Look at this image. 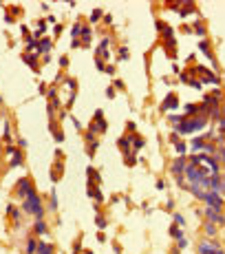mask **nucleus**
I'll return each instance as SVG.
<instances>
[{"instance_id":"nucleus-6","label":"nucleus","mask_w":225,"mask_h":254,"mask_svg":"<svg viewBox=\"0 0 225 254\" xmlns=\"http://www.w3.org/2000/svg\"><path fill=\"white\" fill-rule=\"evenodd\" d=\"M205 217H208V221L214 223V225H225V217H223V212L216 210V208H208V210H205Z\"/></svg>"},{"instance_id":"nucleus-12","label":"nucleus","mask_w":225,"mask_h":254,"mask_svg":"<svg viewBox=\"0 0 225 254\" xmlns=\"http://www.w3.org/2000/svg\"><path fill=\"white\" fill-rule=\"evenodd\" d=\"M22 60L27 62L33 71H38V55H33V53H24V55H22Z\"/></svg>"},{"instance_id":"nucleus-2","label":"nucleus","mask_w":225,"mask_h":254,"mask_svg":"<svg viewBox=\"0 0 225 254\" xmlns=\"http://www.w3.org/2000/svg\"><path fill=\"white\" fill-rule=\"evenodd\" d=\"M22 210H24V212H29V214H35L38 219H42L44 210H42V201H40V197H38V192H35V190H33V192H29L27 197L22 199Z\"/></svg>"},{"instance_id":"nucleus-36","label":"nucleus","mask_w":225,"mask_h":254,"mask_svg":"<svg viewBox=\"0 0 225 254\" xmlns=\"http://www.w3.org/2000/svg\"><path fill=\"white\" fill-rule=\"evenodd\" d=\"M97 146H99L97 141H93V144H88V155H93V152L97 150Z\"/></svg>"},{"instance_id":"nucleus-29","label":"nucleus","mask_w":225,"mask_h":254,"mask_svg":"<svg viewBox=\"0 0 225 254\" xmlns=\"http://www.w3.org/2000/svg\"><path fill=\"white\" fill-rule=\"evenodd\" d=\"M194 31H196L199 36H205V27H203L201 22H196V24H194Z\"/></svg>"},{"instance_id":"nucleus-25","label":"nucleus","mask_w":225,"mask_h":254,"mask_svg":"<svg viewBox=\"0 0 225 254\" xmlns=\"http://www.w3.org/2000/svg\"><path fill=\"white\" fill-rule=\"evenodd\" d=\"M205 234H208V237H214V234H216L214 223H205Z\"/></svg>"},{"instance_id":"nucleus-39","label":"nucleus","mask_w":225,"mask_h":254,"mask_svg":"<svg viewBox=\"0 0 225 254\" xmlns=\"http://www.w3.org/2000/svg\"><path fill=\"white\" fill-rule=\"evenodd\" d=\"M53 137H55V141H60V144H62V141H64V135H62V133H60V131H58V133H53Z\"/></svg>"},{"instance_id":"nucleus-4","label":"nucleus","mask_w":225,"mask_h":254,"mask_svg":"<svg viewBox=\"0 0 225 254\" xmlns=\"http://www.w3.org/2000/svg\"><path fill=\"white\" fill-rule=\"evenodd\" d=\"M203 201L208 203V208H216V210H221V208H223V197H221V194H216V192H212V190H208V192H205Z\"/></svg>"},{"instance_id":"nucleus-22","label":"nucleus","mask_w":225,"mask_h":254,"mask_svg":"<svg viewBox=\"0 0 225 254\" xmlns=\"http://www.w3.org/2000/svg\"><path fill=\"white\" fill-rule=\"evenodd\" d=\"M170 234L174 237V239H181L183 234H181V228L179 225H170Z\"/></svg>"},{"instance_id":"nucleus-14","label":"nucleus","mask_w":225,"mask_h":254,"mask_svg":"<svg viewBox=\"0 0 225 254\" xmlns=\"http://www.w3.org/2000/svg\"><path fill=\"white\" fill-rule=\"evenodd\" d=\"M20 164H22V152H20V148H18V150L13 152V155H11V161H9V166H11V168H18Z\"/></svg>"},{"instance_id":"nucleus-35","label":"nucleus","mask_w":225,"mask_h":254,"mask_svg":"<svg viewBox=\"0 0 225 254\" xmlns=\"http://www.w3.org/2000/svg\"><path fill=\"white\" fill-rule=\"evenodd\" d=\"M218 131L225 133V117H218Z\"/></svg>"},{"instance_id":"nucleus-47","label":"nucleus","mask_w":225,"mask_h":254,"mask_svg":"<svg viewBox=\"0 0 225 254\" xmlns=\"http://www.w3.org/2000/svg\"><path fill=\"white\" fill-rule=\"evenodd\" d=\"M16 150H18V148H13V146H7V155L11 157V155H13V152H16Z\"/></svg>"},{"instance_id":"nucleus-33","label":"nucleus","mask_w":225,"mask_h":254,"mask_svg":"<svg viewBox=\"0 0 225 254\" xmlns=\"http://www.w3.org/2000/svg\"><path fill=\"white\" fill-rule=\"evenodd\" d=\"M185 111H188V115H194V113L199 111V106H194V104H188V106H185Z\"/></svg>"},{"instance_id":"nucleus-3","label":"nucleus","mask_w":225,"mask_h":254,"mask_svg":"<svg viewBox=\"0 0 225 254\" xmlns=\"http://www.w3.org/2000/svg\"><path fill=\"white\" fill-rule=\"evenodd\" d=\"M210 190L212 192H216V194H225V177L218 172V175H212L210 177Z\"/></svg>"},{"instance_id":"nucleus-7","label":"nucleus","mask_w":225,"mask_h":254,"mask_svg":"<svg viewBox=\"0 0 225 254\" xmlns=\"http://www.w3.org/2000/svg\"><path fill=\"white\" fill-rule=\"evenodd\" d=\"M179 106V97L174 95V93H170V95H166V99L161 102V111L166 113V111H174Z\"/></svg>"},{"instance_id":"nucleus-15","label":"nucleus","mask_w":225,"mask_h":254,"mask_svg":"<svg viewBox=\"0 0 225 254\" xmlns=\"http://www.w3.org/2000/svg\"><path fill=\"white\" fill-rule=\"evenodd\" d=\"M130 144H133V150H135V152L143 148V139H141V137H137V135H133V133H130Z\"/></svg>"},{"instance_id":"nucleus-27","label":"nucleus","mask_w":225,"mask_h":254,"mask_svg":"<svg viewBox=\"0 0 225 254\" xmlns=\"http://www.w3.org/2000/svg\"><path fill=\"white\" fill-rule=\"evenodd\" d=\"M214 157H216V159H218V161H223V164H225V146H223V148H218V150H216V155H214Z\"/></svg>"},{"instance_id":"nucleus-45","label":"nucleus","mask_w":225,"mask_h":254,"mask_svg":"<svg viewBox=\"0 0 225 254\" xmlns=\"http://www.w3.org/2000/svg\"><path fill=\"white\" fill-rule=\"evenodd\" d=\"M95 66H97L99 71H104V62H102V60H95Z\"/></svg>"},{"instance_id":"nucleus-28","label":"nucleus","mask_w":225,"mask_h":254,"mask_svg":"<svg viewBox=\"0 0 225 254\" xmlns=\"http://www.w3.org/2000/svg\"><path fill=\"white\" fill-rule=\"evenodd\" d=\"M174 225H185V219H183V214H174Z\"/></svg>"},{"instance_id":"nucleus-38","label":"nucleus","mask_w":225,"mask_h":254,"mask_svg":"<svg viewBox=\"0 0 225 254\" xmlns=\"http://www.w3.org/2000/svg\"><path fill=\"white\" fill-rule=\"evenodd\" d=\"M106 97H110V99L115 97V89H113V86H108V89H106Z\"/></svg>"},{"instance_id":"nucleus-50","label":"nucleus","mask_w":225,"mask_h":254,"mask_svg":"<svg viewBox=\"0 0 225 254\" xmlns=\"http://www.w3.org/2000/svg\"><path fill=\"white\" fill-rule=\"evenodd\" d=\"M84 254H93V252H91V250H86V252H84Z\"/></svg>"},{"instance_id":"nucleus-17","label":"nucleus","mask_w":225,"mask_h":254,"mask_svg":"<svg viewBox=\"0 0 225 254\" xmlns=\"http://www.w3.org/2000/svg\"><path fill=\"white\" fill-rule=\"evenodd\" d=\"M199 49H201L203 53H205V58H208V60H212V51H210V44H208V40H201V42H199Z\"/></svg>"},{"instance_id":"nucleus-49","label":"nucleus","mask_w":225,"mask_h":254,"mask_svg":"<svg viewBox=\"0 0 225 254\" xmlns=\"http://www.w3.org/2000/svg\"><path fill=\"white\" fill-rule=\"evenodd\" d=\"M172 254H179V247H177V250H172Z\"/></svg>"},{"instance_id":"nucleus-48","label":"nucleus","mask_w":225,"mask_h":254,"mask_svg":"<svg viewBox=\"0 0 225 254\" xmlns=\"http://www.w3.org/2000/svg\"><path fill=\"white\" fill-rule=\"evenodd\" d=\"M104 71H106V73H110V75H113V73H115V66H104Z\"/></svg>"},{"instance_id":"nucleus-1","label":"nucleus","mask_w":225,"mask_h":254,"mask_svg":"<svg viewBox=\"0 0 225 254\" xmlns=\"http://www.w3.org/2000/svg\"><path fill=\"white\" fill-rule=\"evenodd\" d=\"M208 124V117L203 115H199V117H192V119H183L181 124H177V128H174V133L177 135H190V133H194V131H201L203 126Z\"/></svg>"},{"instance_id":"nucleus-11","label":"nucleus","mask_w":225,"mask_h":254,"mask_svg":"<svg viewBox=\"0 0 225 254\" xmlns=\"http://www.w3.org/2000/svg\"><path fill=\"white\" fill-rule=\"evenodd\" d=\"M117 146L121 148V152H124V155H128V150H130V135H126V137H121L119 141H117Z\"/></svg>"},{"instance_id":"nucleus-26","label":"nucleus","mask_w":225,"mask_h":254,"mask_svg":"<svg viewBox=\"0 0 225 254\" xmlns=\"http://www.w3.org/2000/svg\"><path fill=\"white\" fill-rule=\"evenodd\" d=\"M102 16H104V11H102V9H95V11L91 13V22H97V20L102 18Z\"/></svg>"},{"instance_id":"nucleus-20","label":"nucleus","mask_w":225,"mask_h":254,"mask_svg":"<svg viewBox=\"0 0 225 254\" xmlns=\"http://www.w3.org/2000/svg\"><path fill=\"white\" fill-rule=\"evenodd\" d=\"M38 252V243L31 239V241H27V254H35Z\"/></svg>"},{"instance_id":"nucleus-16","label":"nucleus","mask_w":225,"mask_h":254,"mask_svg":"<svg viewBox=\"0 0 225 254\" xmlns=\"http://www.w3.org/2000/svg\"><path fill=\"white\" fill-rule=\"evenodd\" d=\"M35 254H53V247L49 245V243H42V241H40V243H38V252H35Z\"/></svg>"},{"instance_id":"nucleus-13","label":"nucleus","mask_w":225,"mask_h":254,"mask_svg":"<svg viewBox=\"0 0 225 254\" xmlns=\"http://www.w3.org/2000/svg\"><path fill=\"white\" fill-rule=\"evenodd\" d=\"M108 44H110V38H104L102 42H99V46H97V51H95V53H97V55H108V53H106Z\"/></svg>"},{"instance_id":"nucleus-37","label":"nucleus","mask_w":225,"mask_h":254,"mask_svg":"<svg viewBox=\"0 0 225 254\" xmlns=\"http://www.w3.org/2000/svg\"><path fill=\"white\" fill-rule=\"evenodd\" d=\"M166 27H168V24H166L163 20H157V29H159V31H166Z\"/></svg>"},{"instance_id":"nucleus-46","label":"nucleus","mask_w":225,"mask_h":254,"mask_svg":"<svg viewBox=\"0 0 225 254\" xmlns=\"http://www.w3.org/2000/svg\"><path fill=\"white\" fill-rule=\"evenodd\" d=\"M97 241H99V243H104V241H106V234H104V232H99V234H97Z\"/></svg>"},{"instance_id":"nucleus-52","label":"nucleus","mask_w":225,"mask_h":254,"mask_svg":"<svg viewBox=\"0 0 225 254\" xmlns=\"http://www.w3.org/2000/svg\"><path fill=\"white\" fill-rule=\"evenodd\" d=\"M73 254H77V252H73Z\"/></svg>"},{"instance_id":"nucleus-10","label":"nucleus","mask_w":225,"mask_h":254,"mask_svg":"<svg viewBox=\"0 0 225 254\" xmlns=\"http://www.w3.org/2000/svg\"><path fill=\"white\" fill-rule=\"evenodd\" d=\"M49 51H51V40L44 38L42 42H38V53L40 55H49Z\"/></svg>"},{"instance_id":"nucleus-44","label":"nucleus","mask_w":225,"mask_h":254,"mask_svg":"<svg viewBox=\"0 0 225 254\" xmlns=\"http://www.w3.org/2000/svg\"><path fill=\"white\" fill-rule=\"evenodd\" d=\"M53 31H55V33H58V36H60V33H62V31H64V27H62V24H55V27H53Z\"/></svg>"},{"instance_id":"nucleus-9","label":"nucleus","mask_w":225,"mask_h":254,"mask_svg":"<svg viewBox=\"0 0 225 254\" xmlns=\"http://www.w3.org/2000/svg\"><path fill=\"white\" fill-rule=\"evenodd\" d=\"M185 157H179L177 161H174L172 164V172H174V177H177V179H179V177H183V172H185Z\"/></svg>"},{"instance_id":"nucleus-42","label":"nucleus","mask_w":225,"mask_h":254,"mask_svg":"<svg viewBox=\"0 0 225 254\" xmlns=\"http://www.w3.org/2000/svg\"><path fill=\"white\" fill-rule=\"evenodd\" d=\"M66 64H68V58H66V55H62V58H60V66H62V69H64V66H66Z\"/></svg>"},{"instance_id":"nucleus-21","label":"nucleus","mask_w":225,"mask_h":254,"mask_svg":"<svg viewBox=\"0 0 225 254\" xmlns=\"http://www.w3.org/2000/svg\"><path fill=\"white\" fill-rule=\"evenodd\" d=\"M174 150H177V152H179V155L183 157V155H185V150H188V146H185L183 141H177V144H174Z\"/></svg>"},{"instance_id":"nucleus-41","label":"nucleus","mask_w":225,"mask_h":254,"mask_svg":"<svg viewBox=\"0 0 225 254\" xmlns=\"http://www.w3.org/2000/svg\"><path fill=\"white\" fill-rule=\"evenodd\" d=\"M163 36H166L168 40H172V29H170V27H166V31H163Z\"/></svg>"},{"instance_id":"nucleus-34","label":"nucleus","mask_w":225,"mask_h":254,"mask_svg":"<svg viewBox=\"0 0 225 254\" xmlns=\"http://www.w3.org/2000/svg\"><path fill=\"white\" fill-rule=\"evenodd\" d=\"M84 137H86V141H88V144H93V141H95V133H93V131H86V135H84Z\"/></svg>"},{"instance_id":"nucleus-30","label":"nucleus","mask_w":225,"mask_h":254,"mask_svg":"<svg viewBox=\"0 0 225 254\" xmlns=\"http://www.w3.org/2000/svg\"><path fill=\"white\" fill-rule=\"evenodd\" d=\"M119 60H128V46H121L119 49Z\"/></svg>"},{"instance_id":"nucleus-8","label":"nucleus","mask_w":225,"mask_h":254,"mask_svg":"<svg viewBox=\"0 0 225 254\" xmlns=\"http://www.w3.org/2000/svg\"><path fill=\"white\" fill-rule=\"evenodd\" d=\"M29 192H33V186H31V181L27 179V177H24V179H20V181H18V197H20V199H24Z\"/></svg>"},{"instance_id":"nucleus-43","label":"nucleus","mask_w":225,"mask_h":254,"mask_svg":"<svg viewBox=\"0 0 225 254\" xmlns=\"http://www.w3.org/2000/svg\"><path fill=\"white\" fill-rule=\"evenodd\" d=\"M170 141L177 144V141H179V135H177V133H170Z\"/></svg>"},{"instance_id":"nucleus-24","label":"nucleus","mask_w":225,"mask_h":254,"mask_svg":"<svg viewBox=\"0 0 225 254\" xmlns=\"http://www.w3.org/2000/svg\"><path fill=\"white\" fill-rule=\"evenodd\" d=\"M71 36H73V40H77V38L82 36V27H80V24H73V29H71Z\"/></svg>"},{"instance_id":"nucleus-5","label":"nucleus","mask_w":225,"mask_h":254,"mask_svg":"<svg viewBox=\"0 0 225 254\" xmlns=\"http://www.w3.org/2000/svg\"><path fill=\"white\" fill-rule=\"evenodd\" d=\"M199 254H225V250L218 247L214 241H203L199 245Z\"/></svg>"},{"instance_id":"nucleus-40","label":"nucleus","mask_w":225,"mask_h":254,"mask_svg":"<svg viewBox=\"0 0 225 254\" xmlns=\"http://www.w3.org/2000/svg\"><path fill=\"white\" fill-rule=\"evenodd\" d=\"M18 13H20V7H18V5H13V7H11V18H13V16H18Z\"/></svg>"},{"instance_id":"nucleus-23","label":"nucleus","mask_w":225,"mask_h":254,"mask_svg":"<svg viewBox=\"0 0 225 254\" xmlns=\"http://www.w3.org/2000/svg\"><path fill=\"white\" fill-rule=\"evenodd\" d=\"M168 117H170V122H172V124H181L183 119H188V115H174V113H172V115H168Z\"/></svg>"},{"instance_id":"nucleus-32","label":"nucleus","mask_w":225,"mask_h":254,"mask_svg":"<svg viewBox=\"0 0 225 254\" xmlns=\"http://www.w3.org/2000/svg\"><path fill=\"white\" fill-rule=\"evenodd\" d=\"M177 247H179V250L188 247V239H183V237H181V239H177Z\"/></svg>"},{"instance_id":"nucleus-51","label":"nucleus","mask_w":225,"mask_h":254,"mask_svg":"<svg viewBox=\"0 0 225 254\" xmlns=\"http://www.w3.org/2000/svg\"><path fill=\"white\" fill-rule=\"evenodd\" d=\"M0 102H2V95H0Z\"/></svg>"},{"instance_id":"nucleus-19","label":"nucleus","mask_w":225,"mask_h":254,"mask_svg":"<svg viewBox=\"0 0 225 254\" xmlns=\"http://www.w3.org/2000/svg\"><path fill=\"white\" fill-rule=\"evenodd\" d=\"M95 223H97V228H99V230H104V228L108 225V221H106L102 214H97V217H95Z\"/></svg>"},{"instance_id":"nucleus-31","label":"nucleus","mask_w":225,"mask_h":254,"mask_svg":"<svg viewBox=\"0 0 225 254\" xmlns=\"http://www.w3.org/2000/svg\"><path fill=\"white\" fill-rule=\"evenodd\" d=\"M58 208V194H55V190L51 192V210H55Z\"/></svg>"},{"instance_id":"nucleus-18","label":"nucleus","mask_w":225,"mask_h":254,"mask_svg":"<svg viewBox=\"0 0 225 254\" xmlns=\"http://www.w3.org/2000/svg\"><path fill=\"white\" fill-rule=\"evenodd\" d=\"M46 232H49L46 223H44L42 219H38V221H35V234H46Z\"/></svg>"}]
</instances>
